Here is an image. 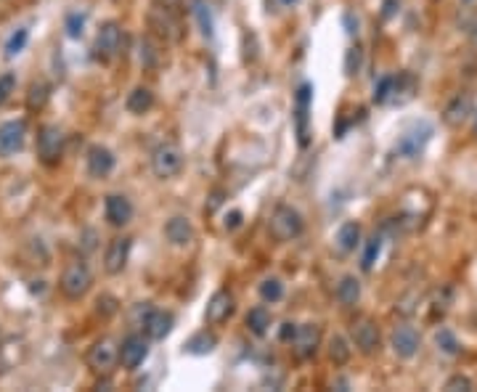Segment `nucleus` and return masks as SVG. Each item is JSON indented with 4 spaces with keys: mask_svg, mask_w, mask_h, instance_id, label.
Wrapping results in <instances>:
<instances>
[{
    "mask_svg": "<svg viewBox=\"0 0 477 392\" xmlns=\"http://www.w3.org/2000/svg\"><path fill=\"white\" fill-rule=\"evenodd\" d=\"M186 165V157H183V149L173 140H162L159 146H154L151 151V172L159 177V180H170V177L180 175V170Z\"/></svg>",
    "mask_w": 477,
    "mask_h": 392,
    "instance_id": "f257e3e1",
    "label": "nucleus"
},
{
    "mask_svg": "<svg viewBox=\"0 0 477 392\" xmlns=\"http://www.w3.org/2000/svg\"><path fill=\"white\" fill-rule=\"evenodd\" d=\"M268 231H271V236L276 242H294V239L302 236V231H305V220H302V215H299L294 207L279 205L271 212Z\"/></svg>",
    "mask_w": 477,
    "mask_h": 392,
    "instance_id": "f03ea898",
    "label": "nucleus"
},
{
    "mask_svg": "<svg viewBox=\"0 0 477 392\" xmlns=\"http://www.w3.org/2000/svg\"><path fill=\"white\" fill-rule=\"evenodd\" d=\"M91 284H93V273L88 268V262L77 260V262H69L61 273V281H58V289L61 294L69 299H80L88 294L91 289Z\"/></svg>",
    "mask_w": 477,
    "mask_h": 392,
    "instance_id": "7ed1b4c3",
    "label": "nucleus"
},
{
    "mask_svg": "<svg viewBox=\"0 0 477 392\" xmlns=\"http://www.w3.org/2000/svg\"><path fill=\"white\" fill-rule=\"evenodd\" d=\"M38 157L43 165H58L64 157V130L58 125H46L38 133Z\"/></svg>",
    "mask_w": 477,
    "mask_h": 392,
    "instance_id": "20e7f679",
    "label": "nucleus"
},
{
    "mask_svg": "<svg viewBox=\"0 0 477 392\" xmlns=\"http://www.w3.org/2000/svg\"><path fill=\"white\" fill-rule=\"evenodd\" d=\"M93 51H96V58H98V61H114V58L120 56L122 27L117 24V21H103L101 27H98Z\"/></svg>",
    "mask_w": 477,
    "mask_h": 392,
    "instance_id": "39448f33",
    "label": "nucleus"
},
{
    "mask_svg": "<svg viewBox=\"0 0 477 392\" xmlns=\"http://www.w3.org/2000/svg\"><path fill=\"white\" fill-rule=\"evenodd\" d=\"M430 135H432V125H427V122H416L414 128H409V130L398 138V143H395V154L403 159L419 157L421 151H424V146H427Z\"/></svg>",
    "mask_w": 477,
    "mask_h": 392,
    "instance_id": "423d86ee",
    "label": "nucleus"
},
{
    "mask_svg": "<svg viewBox=\"0 0 477 392\" xmlns=\"http://www.w3.org/2000/svg\"><path fill=\"white\" fill-rule=\"evenodd\" d=\"M117 363H120V347L114 345L109 336H103V339H98L91 350H88V366L93 368L96 373H112L114 368H117Z\"/></svg>",
    "mask_w": 477,
    "mask_h": 392,
    "instance_id": "0eeeda50",
    "label": "nucleus"
},
{
    "mask_svg": "<svg viewBox=\"0 0 477 392\" xmlns=\"http://www.w3.org/2000/svg\"><path fill=\"white\" fill-rule=\"evenodd\" d=\"M130 249H133V239L128 236H117L109 242L106 252H103V271L109 276H117L128 268V260H130Z\"/></svg>",
    "mask_w": 477,
    "mask_h": 392,
    "instance_id": "6e6552de",
    "label": "nucleus"
},
{
    "mask_svg": "<svg viewBox=\"0 0 477 392\" xmlns=\"http://www.w3.org/2000/svg\"><path fill=\"white\" fill-rule=\"evenodd\" d=\"M27 140V125L21 120H9L0 125V157H14L24 149Z\"/></svg>",
    "mask_w": 477,
    "mask_h": 392,
    "instance_id": "1a4fd4ad",
    "label": "nucleus"
},
{
    "mask_svg": "<svg viewBox=\"0 0 477 392\" xmlns=\"http://www.w3.org/2000/svg\"><path fill=\"white\" fill-rule=\"evenodd\" d=\"M419 345H421V336L419 331L409 324H401V326L393 329V334H390V347H393V353L403 361H409L414 355L419 353Z\"/></svg>",
    "mask_w": 477,
    "mask_h": 392,
    "instance_id": "9d476101",
    "label": "nucleus"
},
{
    "mask_svg": "<svg viewBox=\"0 0 477 392\" xmlns=\"http://www.w3.org/2000/svg\"><path fill=\"white\" fill-rule=\"evenodd\" d=\"M146 355H149V336L143 334H130L122 339L120 345V363L133 371V368H138L143 361H146Z\"/></svg>",
    "mask_w": 477,
    "mask_h": 392,
    "instance_id": "9b49d317",
    "label": "nucleus"
},
{
    "mask_svg": "<svg viewBox=\"0 0 477 392\" xmlns=\"http://www.w3.org/2000/svg\"><path fill=\"white\" fill-rule=\"evenodd\" d=\"M234 310H236V299L231 292H215L212 297H210V302H207V308H205V321L210 324V326H220V324H225L228 318L234 316Z\"/></svg>",
    "mask_w": 477,
    "mask_h": 392,
    "instance_id": "f8f14e48",
    "label": "nucleus"
},
{
    "mask_svg": "<svg viewBox=\"0 0 477 392\" xmlns=\"http://www.w3.org/2000/svg\"><path fill=\"white\" fill-rule=\"evenodd\" d=\"M350 334H353V342H356V347L364 355H374L379 350L382 336H379V326H376L371 318H358L356 324H353V329H350Z\"/></svg>",
    "mask_w": 477,
    "mask_h": 392,
    "instance_id": "ddd939ff",
    "label": "nucleus"
},
{
    "mask_svg": "<svg viewBox=\"0 0 477 392\" xmlns=\"http://www.w3.org/2000/svg\"><path fill=\"white\" fill-rule=\"evenodd\" d=\"M114 165H117L114 154L106 149V146H101V143H93V146L88 149V154H85V167H88V175L96 177V180L112 175Z\"/></svg>",
    "mask_w": 477,
    "mask_h": 392,
    "instance_id": "4468645a",
    "label": "nucleus"
},
{
    "mask_svg": "<svg viewBox=\"0 0 477 392\" xmlns=\"http://www.w3.org/2000/svg\"><path fill=\"white\" fill-rule=\"evenodd\" d=\"M321 347V326L318 324H302L292 336V350L297 358H313Z\"/></svg>",
    "mask_w": 477,
    "mask_h": 392,
    "instance_id": "2eb2a0df",
    "label": "nucleus"
},
{
    "mask_svg": "<svg viewBox=\"0 0 477 392\" xmlns=\"http://www.w3.org/2000/svg\"><path fill=\"white\" fill-rule=\"evenodd\" d=\"M103 215L114 228H125L133 220V202L125 194H109L103 199Z\"/></svg>",
    "mask_w": 477,
    "mask_h": 392,
    "instance_id": "dca6fc26",
    "label": "nucleus"
},
{
    "mask_svg": "<svg viewBox=\"0 0 477 392\" xmlns=\"http://www.w3.org/2000/svg\"><path fill=\"white\" fill-rule=\"evenodd\" d=\"M310 98H313V88L308 83L299 85L297 91V98H294V122H297V138H299V146L305 149L308 146V117H310Z\"/></svg>",
    "mask_w": 477,
    "mask_h": 392,
    "instance_id": "f3484780",
    "label": "nucleus"
},
{
    "mask_svg": "<svg viewBox=\"0 0 477 392\" xmlns=\"http://www.w3.org/2000/svg\"><path fill=\"white\" fill-rule=\"evenodd\" d=\"M149 27L154 29V35L165 40H178L180 38V24L173 16V9H165V6H154L149 11Z\"/></svg>",
    "mask_w": 477,
    "mask_h": 392,
    "instance_id": "a211bd4d",
    "label": "nucleus"
},
{
    "mask_svg": "<svg viewBox=\"0 0 477 392\" xmlns=\"http://www.w3.org/2000/svg\"><path fill=\"white\" fill-rule=\"evenodd\" d=\"M472 114H475V98L469 93H458L456 98H451L448 106L443 109V122H446L448 128H461Z\"/></svg>",
    "mask_w": 477,
    "mask_h": 392,
    "instance_id": "6ab92c4d",
    "label": "nucleus"
},
{
    "mask_svg": "<svg viewBox=\"0 0 477 392\" xmlns=\"http://www.w3.org/2000/svg\"><path fill=\"white\" fill-rule=\"evenodd\" d=\"M194 236H197V231H194V225H191V220L183 215H173L165 223V239H168L173 247H188V244L194 242Z\"/></svg>",
    "mask_w": 477,
    "mask_h": 392,
    "instance_id": "aec40b11",
    "label": "nucleus"
},
{
    "mask_svg": "<svg viewBox=\"0 0 477 392\" xmlns=\"http://www.w3.org/2000/svg\"><path fill=\"white\" fill-rule=\"evenodd\" d=\"M173 326H175V316L170 310H151L146 324H143V334L154 339V342H159V339H165L173 331Z\"/></svg>",
    "mask_w": 477,
    "mask_h": 392,
    "instance_id": "412c9836",
    "label": "nucleus"
},
{
    "mask_svg": "<svg viewBox=\"0 0 477 392\" xmlns=\"http://www.w3.org/2000/svg\"><path fill=\"white\" fill-rule=\"evenodd\" d=\"M125 109L130 114H135V117L149 114L154 109V93H151L149 88H143V85L133 88L130 93H128V98H125Z\"/></svg>",
    "mask_w": 477,
    "mask_h": 392,
    "instance_id": "4be33fe9",
    "label": "nucleus"
},
{
    "mask_svg": "<svg viewBox=\"0 0 477 392\" xmlns=\"http://www.w3.org/2000/svg\"><path fill=\"white\" fill-rule=\"evenodd\" d=\"M334 244H337V249L342 254L356 252V247L361 244V225H358V223H342V225H339Z\"/></svg>",
    "mask_w": 477,
    "mask_h": 392,
    "instance_id": "5701e85b",
    "label": "nucleus"
},
{
    "mask_svg": "<svg viewBox=\"0 0 477 392\" xmlns=\"http://www.w3.org/2000/svg\"><path fill=\"white\" fill-rule=\"evenodd\" d=\"M337 299L345 308H356L361 299V281L356 276H342V281L337 284Z\"/></svg>",
    "mask_w": 477,
    "mask_h": 392,
    "instance_id": "b1692460",
    "label": "nucleus"
},
{
    "mask_svg": "<svg viewBox=\"0 0 477 392\" xmlns=\"http://www.w3.org/2000/svg\"><path fill=\"white\" fill-rule=\"evenodd\" d=\"M350 355H353V347L347 342V336L334 334L329 339V361L334 366H345L350 361Z\"/></svg>",
    "mask_w": 477,
    "mask_h": 392,
    "instance_id": "393cba45",
    "label": "nucleus"
},
{
    "mask_svg": "<svg viewBox=\"0 0 477 392\" xmlns=\"http://www.w3.org/2000/svg\"><path fill=\"white\" fill-rule=\"evenodd\" d=\"M217 347V336L210 334V331H199L186 342V353L188 355H210Z\"/></svg>",
    "mask_w": 477,
    "mask_h": 392,
    "instance_id": "a878e982",
    "label": "nucleus"
},
{
    "mask_svg": "<svg viewBox=\"0 0 477 392\" xmlns=\"http://www.w3.org/2000/svg\"><path fill=\"white\" fill-rule=\"evenodd\" d=\"M247 329H250L255 336H265L268 334V329H271V313L262 308V305L252 308L250 313H247Z\"/></svg>",
    "mask_w": 477,
    "mask_h": 392,
    "instance_id": "bb28decb",
    "label": "nucleus"
},
{
    "mask_svg": "<svg viewBox=\"0 0 477 392\" xmlns=\"http://www.w3.org/2000/svg\"><path fill=\"white\" fill-rule=\"evenodd\" d=\"M194 16H197L199 32L205 38H212L215 35V21H212V14H210V6L205 0H194Z\"/></svg>",
    "mask_w": 477,
    "mask_h": 392,
    "instance_id": "cd10ccee",
    "label": "nucleus"
},
{
    "mask_svg": "<svg viewBox=\"0 0 477 392\" xmlns=\"http://www.w3.org/2000/svg\"><path fill=\"white\" fill-rule=\"evenodd\" d=\"M48 98H51V85L48 83H32L29 85V93H27V106L29 109H43L48 103Z\"/></svg>",
    "mask_w": 477,
    "mask_h": 392,
    "instance_id": "c85d7f7f",
    "label": "nucleus"
},
{
    "mask_svg": "<svg viewBox=\"0 0 477 392\" xmlns=\"http://www.w3.org/2000/svg\"><path fill=\"white\" fill-rule=\"evenodd\" d=\"M27 43H29V29L27 27H19L14 35H11L9 40H6V56L9 58H16L27 48Z\"/></svg>",
    "mask_w": 477,
    "mask_h": 392,
    "instance_id": "c756f323",
    "label": "nucleus"
},
{
    "mask_svg": "<svg viewBox=\"0 0 477 392\" xmlns=\"http://www.w3.org/2000/svg\"><path fill=\"white\" fill-rule=\"evenodd\" d=\"M379 252H382V236H371L369 242H366V249H364V257H361V268H364L366 273L374 268L376 257H379Z\"/></svg>",
    "mask_w": 477,
    "mask_h": 392,
    "instance_id": "7c9ffc66",
    "label": "nucleus"
},
{
    "mask_svg": "<svg viewBox=\"0 0 477 392\" xmlns=\"http://www.w3.org/2000/svg\"><path fill=\"white\" fill-rule=\"evenodd\" d=\"M257 292H260L262 302H271L273 305V302H279V299L284 297V284H281L279 279H265Z\"/></svg>",
    "mask_w": 477,
    "mask_h": 392,
    "instance_id": "2f4dec72",
    "label": "nucleus"
},
{
    "mask_svg": "<svg viewBox=\"0 0 477 392\" xmlns=\"http://www.w3.org/2000/svg\"><path fill=\"white\" fill-rule=\"evenodd\" d=\"M393 88H395V75L382 77L374 88V103L384 106V103H393Z\"/></svg>",
    "mask_w": 477,
    "mask_h": 392,
    "instance_id": "473e14b6",
    "label": "nucleus"
},
{
    "mask_svg": "<svg viewBox=\"0 0 477 392\" xmlns=\"http://www.w3.org/2000/svg\"><path fill=\"white\" fill-rule=\"evenodd\" d=\"M138 51H140V64L146 66V69H151V66L159 64V51H157V46H154V40L151 38L140 40Z\"/></svg>",
    "mask_w": 477,
    "mask_h": 392,
    "instance_id": "72a5a7b5",
    "label": "nucleus"
},
{
    "mask_svg": "<svg viewBox=\"0 0 477 392\" xmlns=\"http://www.w3.org/2000/svg\"><path fill=\"white\" fill-rule=\"evenodd\" d=\"M96 313L101 318H112L120 313V299L112 297V294H101V297L96 299Z\"/></svg>",
    "mask_w": 477,
    "mask_h": 392,
    "instance_id": "f704fd0d",
    "label": "nucleus"
},
{
    "mask_svg": "<svg viewBox=\"0 0 477 392\" xmlns=\"http://www.w3.org/2000/svg\"><path fill=\"white\" fill-rule=\"evenodd\" d=\"M435 342H438V347L446 355H458V350H461V347H458V339L448 329H440L438 334H435Z\"/></svg>",
    "mask_w": 477,
    "mask_h": 392,
    "instance_id": "c9c22d12",
    "label": "nucleus"
},
{
    "mask_svg": "<svg viewBox=\"0 0 477 392\" xmlns=\"http://www.w3.org/2000/svg\"><path fill=\"white\" fill-rule=\"evenodd\" d=\"M64 29H66V35L72 40H80L83 38V32H85V16L80 14V11H75V14H69L64 19Z\"/></svg>",
    "mask_w": 477,
    "mask_h": 392,
    "instance_id": "e433bc0d",
    "label": "nucleus"
},
{
    "mask_svg": "<svg viewBox=\"0 0 477 392\" xmlns=\"http://www.w3.org/2000/svg\"><path fill=\"white\" fill-rule=\"evenodd\" d=\"M443 390L446 392H472L475 390V382H472L469 376H464V373H453L448 382L443 384Z\"/></svg>",
    "mask_w": 477,
    "mask_h": 392,
    "instance_id": "4c0bfd02",
    "label": "nucleus"
},
{
    "mask_svg": "<svg viewBox=\"0 0 477 392\" xmlns=\"http://www.w3.org/2000/svg\"><path fill=\"white\" fill-rule=\"evenodd\" d=\"M361 56H364V53H361V48H350V51H347V58H345V75H358V69H361Z\"/></svg>",
    "mask_w": 477,
    "mask_h": 392,
    "instance_id": "58836bf2",
    "label": "nucleus"
},
{
    "mask_svg": "<svg viewBox=\"0 0 477 392\" xmlns=\"http://www.w3.org/2000/svg\"><path fill=\"white\" fill-rule=\"evenodd\" d=\"M14 85H16V77L11 75V72H6V75L0 77V103L9 101V96L14 93Z\"/></svg>",
    "mask_w": 477,
    "mask_h": 392,
    "instance_id": "ea45409f",
    "label": "nucleus"
},
{
    "mask_svg": "<svg viewBox=\"0 0 477 392\" xmlns=\"http://www.w3.org/2000/svg\"><path fill=\"white\" fill-rule=\"evenodd\" d=\"M151 302H138L135 305V326H140L143 329V324H146V318H149V313H151Z\"/></svg>",
    "mask_w": 477,
    "mask_h": 392,
    "instance_id": "a19ab883",
    "label": "nucleus"
},
{
    "mask_svg": "<svg viewBox=\"0 0 477 392\" xmlns=\"http://www.w3.org/2000/svg\"><path fill=\"white\" fill-rule=\"evenodd\" d=\"M294 331H297V324H281V329H279V339L281 342H292V336H294Z\"/></svg>",
    "mask_w": 477,
    "mask_h": 392,
    "instance_id": "79ce46f5",
    "label": "nucleus"
},
{
    "mask_svg": "<svg viewBox=\"0 0 477 392\" xmlns=\"http://www.w3.org/2000/svg\"><path fill=\"white\" fill-rule=\"evenodd\" d=\"M239 225H242V212H239V210L225 215V231H236Z\"/></svg>",
    "mask_w": 477,
    "mask_h": 392,
    "instance_id": "37998d69",
    "label": "nucleus"
},
{
    "mask_svg": "<svg viewBox=\"0 0 477 392\" xmlns=\"http://www.w3.org/2000/svg\"><path fill=\"white\" fill-rule=\"evenodd\" d=\"M398 6H401V0H384V11H382L384 19H393L395 11H398Z\"/></svg>",
    "mask_w": 477,
    "mask_h": 392,
    "instance_id": "c03bdc74",
    "label": "nucleus"
},
{
    "mask_svg": "<svg viewBox=\"0 0 477 392\" xmlns=\"http://www.w3.org/2000/svg\"><path fill=\"white\" fill-rule=\"evenodd\" d=\"M85 239H88V242H85V252H93L96 249V231H85Z\"/></svg>",
    "mask_w": 477,
    "mask_h": 392,
    "instance_id": "a18cd8bd",
    "label": "nucleus"
},
{
    "mask_svg": "<svg viewBox=\"0 0 477 392\" xmlns=\"http://www.w3.org/2000/svg\"><path fill=\"white\" fill-rule=\"evenodd\" d=\"M157 6H165V9H178L180 0H154Z\"/></svg>",
    "mask_w": 477,
    "mask_h": 392,
    "instance_id": "49530a36",
    "label": "nucleus"
},
{
    "mask_svg": "<svg viewBox=\"0 0 477 392\" xmlns=\"http://www.w3.org/2000/svg\"><path fill=\"white\" fill-rule=\"evenodd\" d=\"M297 0H281V6H294Z\"/></svg>",
    "mask_w": 477,
    "mask_h": 392,
    "instance_id": "de8ad7c7",
    "label": "nucleus"
},
{
    "mask_svg": "<svg viewBox=\"0 0 477 392\" xmlns=\"http://www.w3.org/2000/svg\"><path fill=\"white\" fill-rule=\"evenodd\" d=\"M475 135H477V112H475Z\"/></svg>",
    "mask_w": 477,
    "mask_h": 392,
    "instance_id": "09e8293b",
    "label": "nucleus"
},
{
    "mask_svg": "<svg viewBox=\"0 0 477 392\" xmlns=\"http://www.w3.org/2000/svg\"><path fill=\"white\" fill-rule=\"evenodd\" d=\"M461 3H472V0H461Z\"/></svg>",
    "mask_w": 477,
    "mask_h": 392,
    "instance_id": "8fccbe9b",
    "label": "nucleus"
}]
</instances>
